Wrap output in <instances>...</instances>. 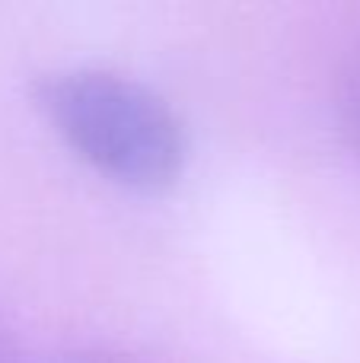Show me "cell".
Segmentation results:
<instances>
[{"label": "cell", "mask_w": 360, "mask_h": 363, "mask_svg": "<svg viewBox=\"0 0 360 363\" xmlns=\"http://www.w3.org/2000/svg\"><path fill=\"white\" fill-rule=\"evenodd\" d=\"M38 108L89 169L121 188L163 191L185 169L182 121L134 77L99 67L64 70L38 86Z\"/></svg>", "instance_id": "obj_1"}, {"label": "cell", "mask_w": 360, "mask_h": 363, "mask_svg": "<svg viewBox=\"0 0 360 363\" xmlns=\"http://www.w3.org/2000/svg\"><path fill=\"white\" fill-rule=\"evenodd\" d=\"M338 125L348 147L360 160V42L348 51L342 77H338Z\"/></svg>", "instance_id": "obj_2"}, {"label": "cell", "mask_w": 360, "mask_h": 363, "mask_svg": "<svg viewBox=\"0 0 360 363\" xmlns=\"http://www.w3.org/2000/svg\"><path fill=\"white\" fill-rule=\"evenodd\" d=\"M51 363H144L131 354H121V351H106V347H93V351H74V354H64V357L51 360Z\"/></svg>", "instance_id": "obj_3"}, {"label": "cell", "mask_w": 360, "mask_h": 363, "mask_svg": "<svg viewBox=\"0 0 360 363\" xmlns=\"http://www.w3.org/2000/svg\"><path fill=\"white\" fill-rule=\"evenodd\" d=\"M0 363H16V351H13L10 328L4 325V319H0Z\"/></svg>", "instance_id": "obj_4"}]
</instances>
